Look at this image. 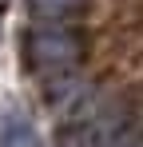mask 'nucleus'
<instances>
[{
    "instance_id": "obj_1",
    "label": "nucleus",
    "mask_w": 143,
    "mask_h": 147,
    "mask_svg": "<svg viewBox=\"0 0 143 147\" xmlns=\"http://www.w3.org/2000/svg\"><path fill=\"white\" fill-rule=\"evenodd\" d=\"M84 36L64 24H40L24 32V60L36 76H68L84 60Z\"/></svg>"
},
{
    "instance_id": "obj_2",
    "label": "nucleus",
    "mask_w": 143,
    "mask_h": 147,
    "mask_svg": "<svg viewBox=\"0 0 143 147\" xmlns=\"http://www.w3.org/2000/svg\"><path fill=\"white\" fill-rule=\"evenodd\" d=\"M127 131L131 127H127L123 107H95L88 115L64 123L56 135V147H115Z\"/></svg>"
},
{
    "instance_id": "obj_3",
    "label": "nucleus",
    "mask_w": 143,
    "mask_h": 147,
    "mask_svg": "<svg viewBox=\"0 0 143 147\" xmlns=\"http://www.w3.org/2000/svg\"><path fill=\"white\" fill-rule=\"evenodd\" d=\"M84 8H88V0H28V12H32L40 24H64V20H76Z\"/></svg>"
},
{
    "instance_id": "obj_4",
    "label": "nucleus",
    "mask_w": 143,
    "mask_h": 147,
    "mask_svg": "<svg viewBox=\"0 0 143 147\" xmlns=\"http://www.w3.org/2000/svg\"><path fill=\"white\" fill-rule=\"evenodd\" d=\"M0 147H40V131L24 115H8L0 123Z\"/></svg>"
},
{
    "instance_id": "obj_5",
    "label": "nucleus",
    "mask_w": 143,
    "mask_h": 147,
    "mask_svg": "<svg viewBox=\"0 0 143 147\" xmlns=\"http://www.w3.org/2000/svg\"><path fill=\"white\" fill-rule=\"evenodd\" d=\"M115 147H143V135H135V131H127L123 139H119Z\"/></svg>"
}]
</instances>
